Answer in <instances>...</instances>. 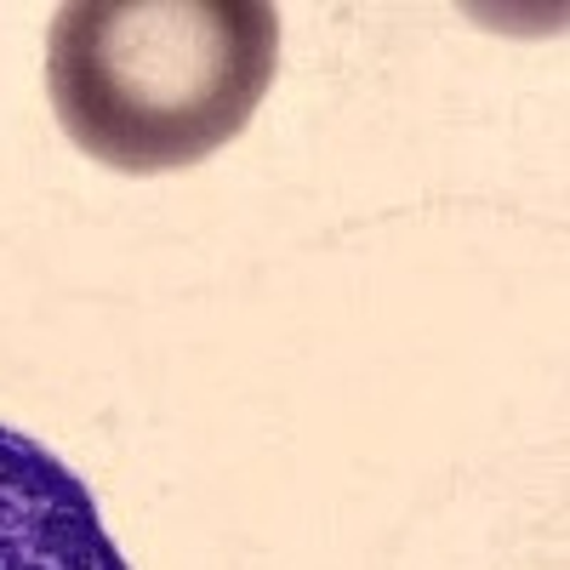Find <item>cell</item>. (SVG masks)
I'll return each mask as SVG.
<instances>
[{
  "mask_svg": "<svg viewBox=\"0 0 570 570\" xmlns=\"http://www.w3.org/2000/svg\"><path fill=\"white\" fill-rule=\"evenodd\" d=\"M274 63L268 0H75L52 23L46 91L75 149L142 177L240 137Z\"/></svg>",
  "mask_w": 570,
  "mask_h": 570,
  "instance_id": "obj_1",
  "label": "cell"
},
{
  "mask_svg": "<svg viewBox=\"0 0 570 570\" xmlns=\"http://www.w3.org/2000/svg\"><path fill=\"white\" fill-rule=\"evenodd\" d=\"M0 570H131L75 468L18 428H0Z\"/></svg>",
  "mask_w": 570,
  "mask_h": 570,
  "instance_id": "obj_2",
  "label": "cell"
}]
</instances>
